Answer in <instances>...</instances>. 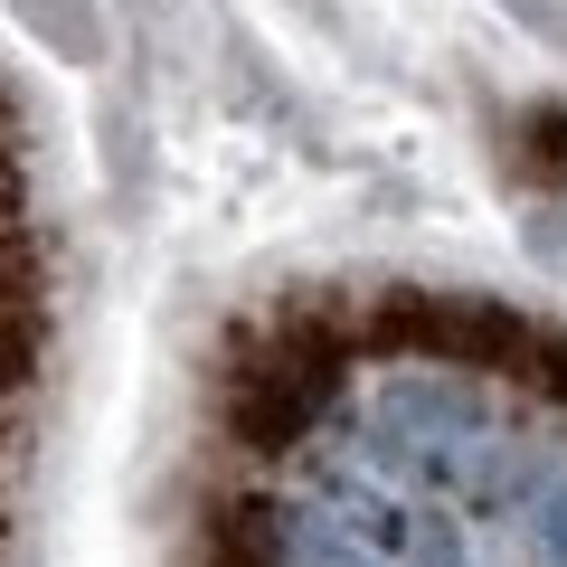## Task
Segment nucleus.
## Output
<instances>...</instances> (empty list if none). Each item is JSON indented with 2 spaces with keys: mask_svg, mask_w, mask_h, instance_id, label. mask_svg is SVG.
<instances>
[{
  "mask_svg": "<svg viewBox=\"0 0 567 567\" xmlns=\"http://www.w3.org/2000/svg\"><path fill=\"white\" fill-rule=\"evenodd\" d=\"M331 388H341V331H331L322 312H284V322L246 331V350L227 360L218 416H227L237 445L284 454V445L312 435V416L331 406Z\"/></svg>",
  "mask_w": 567,
  "mask_h": 567,
  "instance_id": "f257e3e1",
  "label": "nucleus"
},
{
  "mask_svg": "<svg viewBox=\"0 0 567 567\" xmlns=\"http://www.w3.org/2000/svg\"><path fill=\"white\" fill-rule=\"evenodd\" d=\"M48 293V256L29 237V218H0V312H39Z\"/></svg>",
  "mask_w": 567,
  "mask_h": 567,
  "instance_id": "f03ea898",
  "label": "nucleus"
},
{
  "mask_svg": "<svg viewBox=\"0 0 567 567\" xmlns=\"http://www.w3.org/2000/svg\"><path fill=\"white\" fill-rule=\"evenodd\" d=\"M39 350H48L39 312H0V398H20V388L39 379Z\"/></svg>",
  "mask_w": 567,
  "mask_h": 567,
  "instance_id": "7ed1b4c3",
  "label": "nucleus"
},
{
  "mask_svg": "<svg viewBox=\"0 0 567 567\" xmlns=\"http://www.w3.org/2000/svg\"><path fill=\"white\" fill-rule=\"evenodd\" d=\"M520 152H529L539 181L567 189V104H529V114H520Z\"/></svg>",
  "mask_w": 567,
  "mask_h": 567,
  "instance_id": "20e7f679",
  "label": "nucleus"
},
{
  "mask_svg": "<svg viewBox=\"0 0 567 567\" xmlns=\"http://www.w3.org/2000/svg\"><path fill=\"white\" fill-rule=\"evenodd\" d=\"M29 208V171H20V142L0 133V218H20Z\"/></svg>",
  "mask_w": 567,
  "mask_h": 567,
  "instance_id": "39448f33",
  "label": "nucleus"
},
{
  "mask_svg": "<svg viewBox=\"0 0 567 567\" xmlns=\"http://www.w3.org/2000/svg\"><path fill=\"white\" fill-rule=\"evenodd\" d=\"M0 133H10V95H0Z\"/></svg>",
  "mask_w": 567,
  "mask_h": 567,
  "instance_id": "423d86ee",
  "label": "nucleus"
},
{
  "mask_svg": "<svg viewBox=\"0 0 567 567\" xmlns=\"http://www.w3.org/2000/svg\"><path fill=\"white\" fill-rule=\"evenodd\" d=\"M0 529H10V511H0Z\"/></svg>",
  "mask_w": 567,
  "mask_h": 567,
  "instance_id": "0eeeda50",
  "label": "nucleus"
}]
</instances>
